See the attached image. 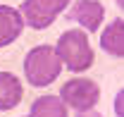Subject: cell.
Wrapping results in <instances>:
<instances>
[{
    "mask_svg": "<svg viewBox=\"0 0 124 117\" xmlns=\"http://www.w3.org/2000/svg\"><path fill=\"white\" fill-rule=\"evenodd\" d=\"M62 69V60L53 45H36L26 53L24 74L31 86H50Z\"/></svg>",
    "mask_w": 124,
    "mask_h": 117,
    "instance_id": "obj_1",
    "label": "cell"
},
{
    "mask_svg": "<svg viewBox=\"0 0 124 117\" xmlns=\"http://www.w3.org/2000/svg\"><path fill=\"white\" fill-rule=\"evenodd\" d=\"M55 50L60 55L62 65L69 72H86L93 65V48L88 43V38H86V33L79 31V29L64 31L60 38H57Z\"/></svg>",
    "mask_w": 124,
    "mask_h": 117,
    "instance_id": "obj_2",
    "label": "cell"
},
{
    "mask_svg": "<svg viewBox=\"0 0 124 117\" xmlns=\"http://www.w3.org/2000/svg\"><path fill=\"white\" fill-rule=\"evenodd\" d=\"M60 98L64 105L74 108L77 112H86V110H93L95 103L100 100V88L91 79L77 76V79L64 81V86L60 88Z\"/></svg>",
    "mask_w": 124,
    "mask_h": 117,
    "instance_id": "obj_3",
    "label": "cell"
},
{
    "mask_svg": "<svg viewBox=\"0 0 124 117\" xmlns=\"http://www.w3.org/2000/svg\"><path fill=\"white\" fill-rule=\"evenodd\" d=\"M69 0H24L22 19L31 29H46L55 22V17L64 12Z\"/></svg>",
    "mask_w": 124,
    "mask_h": 117,
    "instance_id": "obj_4",
    "label": "cell"
},
{
    "mask_svg": "<svg viewBox=\"0 0 124 117\" xmlns=\"http://www.w3.org/2000/svg\"><path fill=\"white\" fill-rule=\"evenodd\" d=\"M72 22H79L86 31H98L105 17V7L98 0H77L72 5V10L67 12Z\"/></svg>",
    "mask_w": 124,
    "mask_h": 117,
    "instance_id": "obj_5",
    "label": "cell"
},
{
    "mask_svg": "<svg viewBox=\"0 0 124 117\" xmlns=\"http://www.w3.org/2000/svg\"><path fill=\"white\" fill-rule=\"evenodd\" d=\"M24 29V19L15 7L0 5V48L10 45L15 38H19V33Z\"/></svg>",
    "mask_w": 124,
    "mask_h": 117,
    "instance_id": "obj_6",
    "label": "cell"
},
{
    "mask_svg": "<svg viewBox=\"0 0 124 117\" xmlns=\"http://www.w3.org/2000/svg\"><path fill=\"white\" fill-rule=\"evenodd\" d=\"M24 96L22 81L12 72H0V110H12Z\"/></svg>",
    "mask_w": 124,
    "mask_h": 117,
    "instance_id": "obj_7",
    "label": "cell"
},
{
    "mask_svg": "<svg viewBox=\"0 0 124 117\" xmlns=\"http://www.w3.org/2000/svg\"><path fill=\"white\" fill-rule=\"evenodd\" d=\"M100 48L112 58H124V19H115L103 29Z\"/></svg>",
    "mask_w": 124,
    "mask_h": 117,
    "instance_id": "obj_8",
    "label": "cell"
},
{
    "mask_svg": "<svg viewBox=\"0 0 124 117\" xmlns=\"http://www.w3.org/2000/svg\"><path fill=\"white\" fill-rule=\"evenodd\" d=\"M29 117H67V105L60 96H41L31 105Z\"/></svg>",
    "mask_w": 124,
    "mask_h": 117,
    "instance_id": "obj_9",
    "label": "cell"
},
{
    "mask_svg": "<svg viewBox=\"0 0 124 117\" xmlns=\"http://www.w3.org/2000/svg\"><path fill=\"white\" fill-rule=\"evenodd\" d=\"M79 117H103L100 112H91V110H86V112H81Z\"/></svg>",
    "mask_w": 124,
    "mask_h": 117,
    "instance_id": "obj_10",
    "label": "cell"
}]
</instances>
